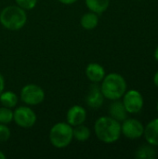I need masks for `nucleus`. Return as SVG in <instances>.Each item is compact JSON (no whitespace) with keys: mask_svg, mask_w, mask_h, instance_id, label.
<instances>
[{"mask_svg":"<svg viewBox=\"0 0 158 159\" xmlns=\"http://www.w3.org/2000/svg\"><path fill=\"white\" fill-rule=\"evenodd\" d=\"M96 137L105 143H113L121 136V124L111 116H101L94 124Z\"/></svg>","mask_w":158,"mask_h":159,"instance_id":"1","label":"nucleus"},{"mask_svg":"<svg viewBox=\"0 0 158 159\" xmlns=\"http://www.w3.org/2000/svg\"><path fill=\"white\" fill-rule=\"evenodd\" d=\"M101 90L104 98L111 101L119 100L127 91V82L121 75L111 73L107 75H105L102 79Z\"/></svg>","mask_w":158,"mask_h":159,"instance_id":"2","label":"nucleus"},{"mask_svg":"<svg viewBox=\"0 0 158 159\" xmlns=\"http://www.w3.org/2000/svg\"><path fill=\"white\" fill-rule=\"evenodd\" d=\"M27 21L25 9L17 6H8L0 12V23L3 27L10 31L21 29Z\"/></svg>","mask_w":158,"mask_h":159,"instance_id":"3","label":"nucleus"},{"mask_svg":"<svg viewBox=\"0 0 158 159\" xmlns=\"http://www.w3.org/2000/svg\"><path fill=\"white\" fill-rule=\"evenodd\" d=\"M73 139V127L67 122H59L50 129L49 141L56 148L62 149L67 147L70 145Z\"/></svg>","mask_w":158,"mask_h":159,"instance_id":"4","label":"nucleus"},{"mask_svg":"<svg viewBox=\"0 0 158 159\" xmlns=\"http://www.w3.org/2000/svg\"><path fill=\"white\" fill-rule=\"evenodd\" d=\"M20 97L27 105H37L45 100V91L35 84H27L21 89Z\"/></svg>","mask_w":158,"mask_h":159,"instance_id":"5","label":"nucleus"},{"mask_svg":"<svg viewBox=\"0 0 158 159\" xmlns=\"http://www.w3.org/2000/svg\"><path fill=\"white\" fill-rule=\"evenodd\" d=\"M13 121L20 128L30 129L36 122V115L28 106H20L13 112Z\"/></svg>","mask_w":158,"mask_h":159,"instance_id":"6","label":"nucleus"},{"mask_svg":"<svg viewBox=\"0 0 158 159\" xmlns=\"http://www.w3.org/2000/svg\"><path fill=\"white\" fill-rule=\"evenodd\" d=\"M123 104L129 114H138L142 111L144 102L142 95L136 89H130L123 95Z\"/></svg>","mask_w":158,"mask_h":159,"instance_id":"7","label":"nucleus"},{"mask_svg":"<svg viewBox=\"0 0 158 159\" xmlns=\"http://www.w3.org/2000/svg\"><path fill=\"white\" fill-rule=\"evenodd\" d=\"M144 126L135 118H126L121 125V134L129 140H137L143 136Z\"/></svg>","mask_w":158,"mask_h":159,"instance_id":"8","label":"nucleus"},{"mask_svg":"<svg viewBox=\"0 0 158 159\" xmlns=\"http://www.w3.org/2000/svg\"><path fill=\"white\" fill-rule=\"evenodd\" d=\"M104 102V96L101 90V86L98 83H93L88 89L86 97V103L91 109L97 110L101 108Z\"/></svg>","mask_w":158,"mask_h":159,"instance_id":"9","label":"nucleus"},{"mask_svg":"<svg viewBox=\"0 0 158 159\" xmlns=\"http://www.w3.org/2000/svg\"><path fill=\"white\" fill-rule=\"evenodd\" d=\"M86 119H87V111L81 105L72 106L66 114V121L72 127L84 124Z\"/></svg>","mask_w":158,"mask_h":159,"instance_id":"10","label":"nucleus"},{"mask_svg":"<svg viewBox=\"0 0 158 159\" xmlns=\"http://www.w3.org/2000/svg\"><path fill=\"white\" fill-rule=\"evenodd\" d=\"M86 75L92 83H100L105 76V70L101 64L97 62H91L88 64L86 68Z\"/></svg>","mask_w":158,"mask_h":159,"instance_id":"11","label":"nucleus"},{"mask_svg":"<svg viewBox=\"0 0 158 159\" xmlns=\"http://www.w3.org/2000/svg\"><path fill=\"white\" fill-rule=\"evenodd\" d=\"M143 136L149 144L158 146V118L153 119L144 127Z\"/></svg>","mask_w":158,"mask_h":159,"instance_id":"12","label":"nucleus"},{"mask_svg":"<svg viewBox=\"0 0 158 159\" xmlns=\"http://www.w3.org/2000/svg\"><path fill=\"white\" fill-rule=\"evenodd\" d=\"M113 102H114L109 107V115L114 119H115L119 122H123L128 116V112H127L122 102H120L118 100H115Z\"/></svg>","mask_w":158,"mask_h":159,"instance_id":"13","label":"nucleus"},{"mask_svg":"<svg viewBox=\"0 0 158 159\" xmlns=\"http://www.w3.org/2000/svg\"><path fill=\"white\" fill-rule=\"evenodd\" d=\"M85 2L87 7L98 15L106 11L110 5V0H85Z\"/></svg>","mask_w":158,"mask_h":159,"instance_id":"14","label":"nucleus"},{"mask_svg":"<svg viewBox=\"0 0 158 159\" xmlns=\"http://www.w3.org/2000/svg\"><path fill=\"white\" fill-rule=\"evenodd\" d=\"M98 23H99L98 14H96L92 11L85 13L80 19V24L86 30H92V29L96 28Z\"/></svg>","mask_w":158,"mask_h":159,"instance_id":"15","label":"nucleus"},{"mask_svg":"<svg viewBox=\"0 0 158 159\" xmlns=\"http://www.w3.org/2000/svg\"><path fill=\"white\" fill-rule=\"evenodd\" d=\"M18 96L16 93H14L11 90H7L3 91L0 94V103L2 106L8 107V108H13L17 105L18 103Z\"/></svg>","mask_w":158,"mask_h":159,"instance_id":"16","label":"nucleus"},{"mask_svg":"<svg viewBox=\"0 0 158 159\" xmlns=\"http://www.w3.org/2000/svg\"><path fill=\"white\" fill-rule=\"evenodd\" d=\"M135 157L139 159H154L156 157V151L153 148V145H142L140 146L136 153Z\"/></svg>","mask_w":158,"mask_h":159,"instance_id":"17","label":"nucleus"},{"mask_svg":"<svg viewBox=\"0 0 158 159\" xmlns=\"http://www.w3.org/2000/svg\"><path fill=\"white\" fill-rule=\"evenodd\" d=\"M73 135L75 140L78 142H86L90 138L91 132L90 129L87 127L84 126L83 124L75 126L74 129H73Z\"/></svg>","mask_w":158,"mask_h":159,"instance_id":"18","label":"nucleus"},{"mask_svg":"<svg viewBox=\"0 0 158 159\" xmlns=\"http://www.w3.org/2000/svg\"><path fill=\"white\" fill-rule=\"evenodd\" d=\"M13 121V111L11 108L2 106L0 107V124L7 125Z\"/></svg>","mask_w":158,"mask_h":159,"instance_id":"19","label":"nucleus"},{"mask_svg":"<svg viewBox=\"0 0 158 159\" xmlns=\"http://www.w3.org/2000/svg\"><path fill=\"white\" fill-rule=\"evenodd\" d=\"M17 5L25 10H31L35 7L37 0H15Z\"/></svg>","mask_w":158,"mask_h":159,"instance_id":"20","label":"nucleus"},{"mask_svg":"<svg viewBox=\"0 0 158 159\" xmlns=\"http://www.w3.org/2000/svg\"><path fill=\"white\" fill-rule=\"evenodd\" d=\"M10 129L5 124H0V143L7 142L10 138Z\"/></svg>","mask_w":158,"mask_h":159,"instance_id":"21","label":"nucleus"},{"mask_svg":"<svg viewBox=\"0 0 158 159\" xmlns=\"http://www.w3.org/2000/svg\"><path fill=\"white\" fill-rule=\"evenodd\" d=\"M4 89H5V79L3 75L0 74V94L4 91Z\"/></svg>","mask_w":158,"mask_h":159,"instance_id":"22","label":"nucleus"},{"mask_svg":"<svg viewBox=\"0 0 158 159\" xmlns=\"http://www.w3.org/2000/svg\"><path fill=\"white\" fill-rule=\"evenodd\" d=\"M77 0H59V2H61L63 5H72L74 3H75Z\"/></svg>","mask_w":158,"mask_h":159,"instance_id":"23","label":"nucleus"},{"mask_svg":"<svg viewBox=\"0 0 158 159\" xmlns=\"http://www.w3.org/2000/svg\"><path fill=\"white\" fill-rule=\"evenodd\" d=\"M154 83H155V85L158 88V71L156 73V75L154 76Z\"/></svg>","mask_w":158,"mask_h":159,"instance_id":"24","label":"nucleus"},{"mask_svg":"<svg viewBox=\"0 0 158 159\" xmlns=\"http://www.w3.org/2000/svg\"><path fill=\"white\" fill-rule=\"evenodd\" d=\"M155 58H156V60L158 61V46L157 48H156V50H155Z\"/></svg>","mask_w":158,"mask_h":159,"instance_id":"25","label":"nucleus"},{"mask_svg":"<svg viewBox=\"0 0 158 159\" xmlns=\"http://www.w3.org/2000/svg\"><path fill=\"white\" fill-rule=\"evenodd\" d=\"M0 159H6V155L0 150Z\"/></svg>","mask_w":158,"mask_h":159,"instance_id":"26","label":"nucleus"},{"mask_svg":"<svg viewBox=\"0 0 158 159\" xmlns=\"http://www.w3.org/2000/svg\"><path fill=\"white\" fill-rule=\"evenodd\" d=\"M157 112H158V103H157Z\"/></svg>","mask_w":158,"mask_h":159,"instance_id":"27","label":"nucleus"}]
</instances>
